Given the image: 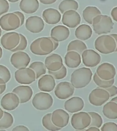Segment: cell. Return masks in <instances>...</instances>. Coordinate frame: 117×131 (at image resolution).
<instances>
[{
  "label": "cell",
  "instance_id": "obj_45",
  "mask_svg": "<svg viewBox=\"0 0 117 131\" xmlns=\"http://www.w3.org/2000/svg\"><path fill=\"white\" fill-rule=\"evenodd\" d=\"M111 16L113 19V20L116 22L117 21V7L113 8L111 11Z\"/></svg>",
  "mask_w": 117,
  "mask_h": 131
},
{
  "label": "cell",
  "instance_id": "obj_21",
  "mask_svg": "<svg viewBox=\"0 0 117 131\" xmlns=\"http://www.w3.org/2000/svg\"><path fill=\"white\" fill-rule=\"evenodd\" d=\"M70 34L69 29L65 26L58 25L53 27L50 32V38L58 42L65 41Z\"/></svg>",
  "mask_w": 117,
  "mask_h": 131
},
{
  "label": "cell",
  "instance_id": "obj_41",
  "mask_svg": "<svg viewBox=\"0 0 117 131\" xmlns=\"http://www.w3.org/2000/svg\"><path fill=\"white\" fill-rule=\"evenodd\" d=\"M10 5L7 0H0V16L8 12Z\"/></svg>",
  "mask_w": 117,
  "mask_h": 131
},
{
  "label": "cell",
  "instance_id": "obj_33",
  "mask_svg": "<svg viewBox=\"0 0 117 131\" xmlns=\"http://www.w3.org/2000/svg\"><path fill=\"white\" fill-rule=\"evenodd\" d=\"M13 123L14 118L12 115L4 112L2 118L0 119V129H7L12 126Z\"/></svg>",
  "mask_w": 117,
  "mask_h": 131
},
{
  "label": "cell",
  "instance_id": "obj_15",
  "mask_svg": "<svg viewBox=\"0 0 117 131\" xmlns=\"http://www.w3.org/2000/svg\"><path fill=\"white\" fill-rule=\"evenodd\" d=\"M70 116L66 111L62 109H57L51 113V121L56 127L63 128L68 125Z\"/></svg>",
  "mask_w": 117,
  "mask_h": 131
},
{
  "label": "cell",
  "instance_id": "obj_10",
  "mask_svg": "<svg viewBox=\"0 0 117 131\" xmlns=\"http://www.w3.org/2000/svg\"><path fill=\"white\" fill-rule=\"evenodd\" d=\"M82 62L86 67L94 68L101 62L100 55L93 49H86L82 54Z\"/></svg>",
  "mask_w": 117,
  "mask_h": 131
},
{
  "label": "cell",
  "instance_id": "obj_43",
  "mask_svg": "<svg viewBox=\"0 0 117 131\" xmlns=\"http://www.w3.org/2000/svg\"><path fill=\"white\" fill-rule=\"evenodd\" d=\"M15 14H16L19 16V18L20 20V27L22 26L24 23L25 16L24 14L22 12H20L19 11H16L14 12Z\"/></svg>",
  "mask_w": 117,
  "mask_h": 131
},
{
  "label": "cell",
  "instance_id": "obj_5",
  "mask_svg": "<svg viewBox=\"0 0 117 131\" xmlns=\"http://www.w3.org/2000/svg\"><path fill=\"white\" fill-rule=\"evenodd\" d=\"M53 97L47 92H40L35 94L32 100V105L37 110H47L53 104Z\"/></svg>",
  "mask_w": 117,
  "mask_h": 131
},
{
  "label": "cell",
  "instance_id": "obj_49",
  "mask_svg": "<svg viewBox=\"0 0 117 131\" xmlns=\"http://www.w3.org/2000/svg\"><path fill=\"white\" fill-rule=\"evenodd\" d=\"M52 40L53 44V51H55L59 46V42H58L57 41H55L53 39H52Z\"/></svg>",
  "mask_w": 117,
  "mask_h": 131
},
{
  "label": "cell",
  "instance_id": "obj_36",
  "mask_svg": "<svg viewBox=\"0 0 117 131\" xmlns=\"http://www.w3.org/2000/svg\"><path fill=\"white\" fill-rule=\"evenodd\" d=\"M88 113L91 118L90 124L89 127L94 126L98 128L101 127L103 123V118L101 115L95 112H90Z\"/></svg>",
  "mask_w": 117,
  "mask_h": 131
},
{
  "label": "cell",
  "instance_id": "obj_7",
  "mask_svg": "<svg viewBox=\"0 0 117 131\" xmlns=\"http://www.w3.org/2000/svg\"><path fill=\"white\" fill-rule=\"evenodd\" d=\"M20 27V19L14 12L4 15L0 18V27L4 31H13Z\"/></svg>",
  "mask_w": 117,
  "mask_h": 131
},
{
  "label": "cell",
  "instance_id": "obj_1",
  "mask_svg": "<svg viewBox=\"0 0 117 131\" xmlns=\"http://www.w3.org/2000/svg\"><path fill=\"white\" fill-rule=\"evenodd\" d=\"M93 75L92 70L89 68H78L75 70L71 75V84L74 88H84L90 83Z\"/></svg>",
  "mask_w": 117,
  "mask_h": 131
},
{
  "label": "cell",
  "instance_id": "obj_20",
  "mask_svg": "<svg viewBox=\"0 0 117 131\" xmlns=\"http://www.w3.org/2000/svg\"><path fill=\"white\" fill-rule=\"evenodd\" d=\"M84 105L82 98L79 96H73L66 101L64 103V107L69 113H76L82 110Z\"/></svg>",
  "mask_w": 117,
  "mask_h": 131
},
{
  "label": "cell",
  "instance_id": "obj_31",
  "mask_svg": "<svg viewBox=\"0 0 117 131\" xmlns=\"http://www.w3.org/2000/svg\"><path fill=\"white\" fill-rule=\"evenodd\" d=\"M78 8V3L75 0H64L59 5V9L62 14L67 10H77Z\"/></svg>",
  "mask_w": 117,
  "mask_h": 131
},
{
  "label": "cell",
  "instance_id": "obj_3",
  "mask_svg": "<svg viewBox=\"0 0 117 131\" xmlns=\"http://www.w3.org/2000/svg\"><path fill=\"white\" fill-rule=\"evenodd\" d=\"M117 43L110 35L98 37L95 41V49L103 54H109L117 51Z\"/></svg>",
  "mask_w": 117,
  "mask_h": 131
},
{
  "label": "cell",
  "instance_id": "obj_8",
  "mask_svg": "<svg viewBox=\"0 0 117 131\" xmlns=\"http://www.w3.org/2000/svg\"><path fill=\"white\" fill-rule=\"evenodd\" d=\"M15 78L16 82L22 85H29L35 82L36 74L30 68H21L15 72Z\"/></svg>",
  "mask_w": 117,
  "mask_h": 131
},
{
  "label": "cell",
  "instance_id": "obj_17",
  "mask_svg": "<svg viewBox=\"0 0 117 131\" xmlns=\"http://www.w3.org/2000/svg\"><path fill=\"white\" fill-rule=\"evenodd\" d=\"M25 27L27 30L31 33H38L43 30L44 23L43 19L39 16H29L26 21Z\"/></svg>",
  "mask_w": 117,
  "mask_h": 131
},
{
  "label": "cell",
  "instance_id": "obj_46",
  "mask_svg": "<svg viewBox=\"0 0 117 131\" xmlns=\"http://www.w3.org/2000/svg\"><path fill=\"white\" fill-rule=\"evenodd\" d=\"M57 0H39L41 3L44 5H51L53 4Z\"/></svg>",
  "mask_w": 117,
  "mask_h": 131
},
{
  "label": "cell",
  "instance_id": "obj_32",
  "mask_svg": "<svg viewBox=\"0 0 117 131\" xmlns=\"http://www.w3.org/2000/svg\"><path fill=\"white\" fill-rule=\"evenodd\" d=\"M29 68L33 69L36 74V79L39 78L46 72V68L43 62L34 61L29 66Z\"/></svg>",
  "mask_w": 117,
  "mask_h": 131
},
{
  "label": "cell",
  "instance_id": "obj_44",
  "mask_svg": "<svg viewBox=\"0 0 117 131\" xmlns=\"http://www.w3.org/2000/svg\"><path fill=\"white\" fill-rule=\"evenodd\" d=\"M13 131H29L28 127L24 125H19L12 129Z\"/></svg>",
  "mask_w": 117,
  "mask_h": 131
},
{
  "label": "cell",
  "instance_id": "obj_13",
  "mask_svg": "<svg viewBox=\"0 0 117 131\" xmlns=\"http://www.w3.org/2000/svg\"><path fill=\"white\" fill-rule=\"evenodd\" d=\"M20 36L16 32H9L4 34L1 39V43L4 48L11 51L19 45Z\"/></svg>",
  "mask_w": 117,
  "mask_h": 131
},
{
  "label": "cell",
  "instance_id": "obj_39",
  "mask_svg": "<svg viewBox=\"0 0 117 131\" xmlns=\"http://www.w3.org/2000/svg\"><path fill=\"white\" fill-rule=\"evenodd\" d=\"M20 39L19 45L15 47L14 49L11 50L12 52H16L17 51H23L26 49L28 46V41L26 37L22 34L19 33Z\"/></svg>",
  "mask_w": 117,
  "mask_h": 131
},
{
  "label": "cell",
  "instance_id": "obj_53",
  "mask_svg": "<svg viewBox=\"0 0 117 131\" xmlns=\"http://www.w3.org/2000/svg\"><path fill=\"white\" fill-rule=\"evenodd\" d=\"M3 55V50L2 48L0 47V59L2 57Z\"/></svg>",
  "mask_w": 117,
  "mask_h": 131
},
{
  "label": "cell",
  "instance_id": "obj_54",
  "mask_svg": "<svg viewBox=\"0 0 117 131\" xmlns=\"http://www.w3.org/2000/svg\"><path fill=\"white\" fill-rule=\"evenodd\" d=\"M8 2H12V3H15V2H19V0H7Z\"/></svg>",
  "mask_w": 117,
  "mask_h": 131
},
{
  "label": "cell",
  "instance_id": "obj_42",
  "mask_svg": "<svg viewBox=\"0 0 117 131\" xmlns=\"http://www.w3.org/2000/svg\"><path fill=\"white\" fill-rule=\"evenodd\" d=\"M105 89L109 92L110 97H113L115 96L116 95H117V88L116 86L112 85L108 88H105Z\"/></svg>",
  "mask_w": 117,
  "mask_h": 131
},
{
  "label": "cell",
  "instance_id": "obj_29",
  "mask_svg": "<svg viewBox=\"0 0 117 131\" xmlns=\"http://www.w3.org/2000/svg\"><path fill=\"white\" fill-rule=\"evenodd\" d=\"M103 113L105 117L109 119L117 118V103L110 101L103 107Z\"/></svg>",
  "mask_w": 117,
  "mask_h": 131
},
{
  "label": "cell",
  "instance_id": "obj_37",
  "mask_svg": "<svg viewBox=\"0 0 117 131\" xmlns=\"http://www.w3.org/2000/svg\"><path fill=\"white\" fill-rule=\"evenodd\" d=\"M10 71L5 66L0 65V84H6L11 79Z\"/></svg>",
  "mask_w": 117,
  "mask_h": 131
},
{
  "label": "cell",
  "instance_id": "obj_14",
  "mask_svg": "<svg viewBox=\"0 0 117 131\" xmlns=\"http://www.w3.org/2000/svg\"><path fill=\"white\" fill-rule=\"evenodd\" d=\"M96 73L102 79L109 81L114 78L116 71L113 64L109 62H104L97 67Z\"/></svg>",
  "mask_w": 117,
  "mask_h": 131
},
{
  "label": "cell",
  "instance_id": "obj_48",
  "mask_svg": "<svg viewBox=\"0 0 117 131\" xmlns=\"http://www.w3.org/2000/svg\"><path fill=\"white\" fill-rule=\"evenodd\" d=\"M88 128L86 129V131H99L100 130L99 128H98L97 127H94V126H91L88 127Z\"/></svg>",
  "mask_w": 117,
  "mask_h": 131
},
{
  "label": "cell",
  "instance_id": "obj_22",
  "mask_svg": "<svg viewBox=\"0 0 117 131\" xmlns=\"http://www.w3.org/2000/svg\"><path fill=\"white\" fill-rule=\"evenodd\" d=\"M19 97L20 103L23 104L28 102L33 96V91L30 86L27 85L17 86L12 90Z\"/></svg>",
  "mask_w": 117,
  "mask_h": 131
},
{
  "label": "cell",
  "instance_id": "obj_25",
  "mask_svg": "<svg viewBox=\"0 0 117 131\" xmlns=\"http://www.w3.org/2000/svg\"><path fill=\"white\" fill-rule=\"evenodd\" d=\"M66 66L70 68L78 67L82 62V58L78 52L75 51H68L64 57Z\"/></svg>",
  "mask_w": 117,
  "mask_h": 131
},
{
  "label": "cell",
  "instance_id": "obj_18",
  "mask_svg": "<svg viewBox=\"0 0 117 131\" xmlns=\"http://www.w3.org/2000/svg\"><path fill=\"white\" fill-rule=\"evenodd\" d=\"M20 103L19 97L13 92L5 94L1 100V105L7 111H13L18 107Z\"/></svg>",
  "mask_w": 117,
  "mask_h": 131
},
{
  "label": "cell",
  "instance_id": "obj_4",
  "mask_svg": "<svg viewBox=\"0 0 117 131\" xmlns=\"http://www.w3.org/2000/svg\"><path fill=\"white\" fill-rule=\"evenodd\" d=\"M92 25L95 32L100 35L110 32L113 29L114 23L110 16L101 14L93 19Z\"/></svg>",
  "mask_w": 117,
  "mask_h": 131
},
{
  "label": "cell",
  "instance_id": "obj_40",
  "mask_svg": "<svg viewBox=\"0 0 117 131\" xmlns=\"http://www.w3.org/2000/svg\"><path fill=\"white\" fill-rule=\"evenodd\" d=\"M100 130L102 131H117V124L114 122L105 123L101 127Z\"/></svg>",
  "mask_w": 117,
  "mask_h": 131
},
{
  "label": "cell",
  "instance_id": "obj_16",
  "mask_svg": "<svg viewBox=\"0 0 117 131\" xmlns=\"http://www.w3.org/2000/svg\"><path fill=\"white\" fill-rule=\"evenodd\" d=\"M80 15L76 10H67L63 13L62 23L66 27L74 28L80 24Z\"/></svg>",
  "mask_w": 117,
  "mask_h": 131
},
{
  "label": "cell",
  "instance_id": "obj_12",
  "mask_svg": "<svg viewBox=\"0 0 117 131\" xmlns=\"http://www.w3.org/2000/svg\"><path fill=\"white\" fill-rule=\"evenodd\" d=\"M30 61V57L28 53L24 51H16L11 57V63L17 69L21 68H27Z\"/></svg>",
  "mask_w": 117,
  "mask_h": 131
},
{
  "label": "cell",
  "instance_id": "obj_9",
  "mask_svg": "<svg viewBox=\"0 0 117 131\" xmlns=\"http://www.w3.org/2000/svg\"><path fill=\"white\" fill-rule=\"evenodd\" d=\"M110 98L109 93L105 89L95 88L89 95L88 100L91 104L95 106H101Z\"/></svg>",
  "mask_w": 117,
  "mask_h": 131
},
{
  "label": "cell",
  "instance_id": "obj_11",
  "mask_svg": "<svg viewBox=\"0 0 117 131\" xmlns=\"http://www.w3.org/2000/svg\"><path fill=\"white\" fill-rule=\"evenodd\" d=\"M75 88L71 83L68 82H62L56 86L55 90L56 96L61 100H65L73 95Z\"/></svg>",
  "mask_w": 117,
  "mask_h": 131
},
{
  "label": "cell",
  "instance_id": "obj_38",
  "mask_svg": "<svg viewBox=\"0 0 117 131\" xmlns=\"http://www.w3.org/2000/svg\"><path fill=\"white\" fill-rule=\"evenodd\" d=\"M48 73L51 75L55 79L61 80L66 78L67 73V71L66 67L63 65L60 70L57 71L53 72L51 71H48Z\"/></svg>",
  "mask_w": 117,
  "mask_h": 131
},
{
  "label": "cell",
  "instance_id": "obj_27",
  "mask_svg": "<svg viewBox=\"0 0 117 131\" xmlns=\"http://www.w3.org/2000/svg\"><path fill=\"white\" fill-rule=\"evenodd\" d=\"M93 30L87 24L80 25L75 30V35L77 39L81 41H86L90 39L93 35Z\"/></svg>",
  "mask_w": 117,
  "mask_h": 131
},
{
  "label": "cell",
  "instance_id": "obj_50",
  "mask_svg": "<svg viewBox=\"0 0 117 131\" xmlns=\"http://www.w3.org/2000/svg\"><path fill=\"white\" fill-rule=\"evenodd\" d=\"M110 35L111 36V37H113L114 39V40H115V41H116V42L117 43V34H110Z\"/></svg>",
  "mask_w": 117,
  "mask_h": 131
},
{
  "label": "cell",
  "instance_id": "obj_19",
  "mask_svg": "<svg viewBox=\"0 0 117 131\" xmlns=\"http://www.w3.org/2000/svg\"><path fill=\"white\" fill-rule=\"evenodd\" d=\"M45 67L49 71H57L62 67L63 61L61 56L56 53H53L48 56L44 61Z\"/></svg>",
  "mask_w": 117,
  "mask_h": 131
},
{
  "label": "cell",
  "instance_id": "obj_2",
  "mask_svg": "<svg viewBox=\"0 0 117 131\" xmlns=\"http://www.w3.org/2000/svg\"><path fill=\"white\" fill-rule=\"evenodd\" d=\"M31 52L37 56L49 55L53 51V44L50 37H42L33 41L30 46Z\"/></svg>",
  "mask_w": 117,
  "mask_h": 131
},
{
  "label": "cell",
  "instance_id": "obj_23",
  "mask_svg": "<svg viewBox=\"0 0 117 131\" xmlns=\"http://www.w3.org/2000/svg\"><path fill=\"white\" fill-rule=\"evenodd\" d=\"M55 79L50 74L42 76L38 82V86L39 90L43 92H50L55 88Z\"/></svg>",
  "mask_w": 117,
  "mask_h": 131
},
{
  "label": "cell",
  "instance_id": "obj_52",
  "mask_svg": "<svg viewBox=\"0 0 117 131\" xmlns=\"http://www.w3.org/2000/svg\"><path fill=\"white\" fill-rule=\"evenodd\" d=\"M110 101H111V102H115V103H117V97L116 96L115 97L112 98Z\"/></svg>",
  "mask_w": 117,
  "mask_h": 131
},
{
  "label": "cell",
  "instance_id": "obj_6",
  "mask_svg": "<svg viewBox=\"0 0 117 131\" xmlns=\"http://www.w3.org/2000/svg\"><path fill=\"white\" fill-rule=\"evenodd\" d=\"M91 118L88 113L77 112L73 114L71 118V124L76 130H85L90 124Z\"/></svg>",
  "mask_w": 117,
  "mask_h": 131
},
{
  "label": "cell",
  "instance_id": "obj_55",
  "mask_svg": "<svg viewBox=\"0 0 117 131\" xmlns=\"http://www.w3.org/2000/svg\"><path fill=\"white\" fill-rule=\"evenodd\" d=\"M2 28L0 27V37H1V36H2Z\"/></svg>",
  "mask_w": 117,
  "mask_h": 131
},
{
  "label": "cell",
  "instance_id": "obj_35",
  "mask_svg": "<svg viewBox=\"0 0 117 131\" xmlns=\"http://www.w3.org/2000/svg\"><path fill=\"white\" fill-rule=\"evenodd\" d=\"M93 80L97 86H98L99 87H100V88H103V89L108 88L112 85H113L115 82L114 78L109 81L102 79L99 77L98 76H97L96 73H95L93 75Z\"/></svg>",
  "mask_w": 117,
  "mask_h": 131
},
{
  "label": "cell",
  "instance_id": "obj_47",
  "mask_svg": "<svg viewBox=\"0 0 117 131\" xmlns=\"http://www.w3.org/2000/svg\"><path fill=\"white\" fill-rule=\"evenodd\" d=\"M6 84H0V95L2 94L6 89Z\"/></svg>",
  "mask_w": 117,
  "mask_h": 131
},
{
  "label": "cell",
  "instance_id": "obj_24",
  "mask_svg": "<svg viewBox=\"0 0 117 131\" xmlns=\"http://www.w3.org/2000/svg\"><path fill=\"white\" fill-rule=\"evenodd\" d=\"M42 17L48 24L55 25L61 20V15L59 11L56 9L47 8L43 12Z\"/></svg>",
  "mask_w": 117,
  "mask_h": 131
},
{
  "label": "cell",
  "instance_id": "obj_51",
  "mask_svg": "<svg viewBox=\"0 0 117 131\" xmlns=\"http://www.w3.org/2000/svg\"><path fill=\"white\" fill-rule=\"evenodd\" d=\"M3 113H4V111L2 110V108L0 107V119L2 118V116L3 115Z\"/></svg>",
  "mask_w": 117,
  "mask_h": 131
},
{
  "label": "cell",
  "instance_id": "obj_28",
  "mask_svg": "<svg viewBox=\"0 0 117 131\" xmlns=\"http://www.w3.org/2000/svg\"><path fill=\"white\" fill-rule=\"evenodd\" d=\"M101 14V11L96 6H87L82 12L83 19L89 24H92L93 19L96 16Z\"/></svg>",
  "mask_w": 117,
  "mask_h": 131
},
{
  "label": "cell",
  "instance_id": "obj_30",
  "mask_svg": "<svg viewBox=\"0 0 117 131\" xmlns=\"http://www.w3.org/2000/svg\"><path fill=\"white\" fill-rule=\"evenodd\" d=\"M87 47L86 44L80 40H75L69 43L67 51H75L82 55V52L87 49Z\"/></svg>",
  "mask_w": 117,
  "mask_h": 131
},
{
  "label": "cell",
  "instance_id": "obj_34",
  "mask_svg": "<svg viewBox=\"0 0 117 131\" xmlns=\"http://www.w3.org/2000/svg\"><path fill=\"white\" fill-rule=\"evenodd\" d=\"M42 123L43 127L49 131H59L62 129L54 125L51 121V113H49L45 114L42 118Z\"/></svg>",
  "mask_w": 117,
  "mask_h": 131
},
{
  "label": "cell",
  "instance_id": "obj_26",
  "mask_svg": "<svg viewBox=\"0 0 117 131\" xmlns=\"http://www.w3.org/2000/svg\"><path fill=\"white\" fill-rule=\"evenodd\" d=\"M39 7L38 0H21L19 3V7L21 10L29 14L36 12Z\"/></svg>",
  "mask_w": 117,
  "mask_h": 131
}]
</instances>
